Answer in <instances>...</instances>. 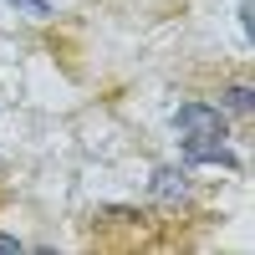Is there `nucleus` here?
Instances as JSON below:
<instances>
[{"label":"nucleus","mask_w":255,"mask_h":255,"mask_svg":"<svg viewBox=\"0 0 255 255\" xmlns=\"http://www.w3.org/2000/svg\"><path fill=\"white\" fill-rule=\"evenodd\" d=\"M184 220L174 209H133V204H113V209H92L87 215V245L97 250H179L184 240Z\"/></svg>","instance_id":"nucleus-1"},{"label":"nucleus","mask_w":255,"mask_h":255,"mask_svg":"<svg viewBox=\"0 0 255 255\" xmlns=\"http://www.w3.org/2000/svg\"><path fill=\"white\" fill-rule=\"evenodd\" d=\"M5 204H10V189L0 184V209H5ZM10 250H20V240H10V235H0V255H10Z\"/></svg>","instance_id":"nucleus-2"},{"label":"nucleus","mask_w":255,"mask_h":255,"mask_svg":"<svg viewBox=\"0 0 255 255\" xmlns=\"http://www.w3.org/2000/svg\"><path fill=\"white\" fill-rule=\"evenodd\" d=\"M10 5H26V10H36V15H46V0H10Z\"/></svg>","instance_id":"nucleus-3"}]
</instances>
